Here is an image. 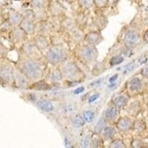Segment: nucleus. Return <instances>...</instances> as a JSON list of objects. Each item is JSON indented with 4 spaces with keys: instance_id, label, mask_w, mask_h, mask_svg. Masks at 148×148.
<instances>
[{
    "instance_id": "f257e3e1",
    "label": "nucleus",
    "mask_w": 148,
    "mask_h": 148,
    "mask_svg": "<svg viewBox=\"0 0 148 148\" xmlns=\"http://www.w3.org/2000/svg\"><path fill=\"white\" fill-rule=\"evenodd\" d=\"M22 72L27 79L33 81H39L44 74L39 61L34 59H30L23 63Z\"/></svg>"
},
{
    "instance_id": "f03ea898",
    "label": "nucleus",
    "mask_w": 148,
    "mask_h": 148,
    "mask_svg": "<svg viewBox=\"0 0 148 148\" xmlns=\"http://www.w3.org/2000/svg\"><path fill=\"white\" fill-rule=\"evenodd\" d=\"M59 70L63 77L71 81H78L82 79V77L81 69L73 61H64L62 63H61Z\"/></svg>"
},
{
    "instance_id": "7ed1b4c3",
    "label": "nucleus",
    "mask_w": 148,
    "mask_h": 148,
    "mask_svg": "<svg viewBox=\"0 0 148 148\" xmlns=\"http://www.w3.org/2000/svg\"><path fill=\"white\" fill-rule=\"evenodd\" d=\"M46 59L47 62L50 64L53 65H57L67 59V51L62 45H53L49 47L48 51H47Z\"/></svg>"
},
{
    "instance_id": "20e7f679",
    "label": "nucleus",
    "mask_w": 148,
    "mask_h": 148,
    "mask_svg": "<svg viewBox=\"0 0 148 148\" xmlns=\"http://www.w3.org/2000/svg\"><path fill=\"white\" fill-rule=\"evenodd\" d=\"M78 55L80 59L84 62L92 63L96 62L99 53L96 46L88 44L79 48Z\"/></svg>"
},
{
    "instance_id": "39448f33",
    "label": "nucleus",
    "mask_w": 148,
    "mask_h": 148,
    "mask_svg": "<svg viewBox=\"0 0 148 148\" xmlns=\"http://www.w3.org/2000/svg\"><path fill=\"white\" fill-rule=\"evenodd\" d=\"M14 69L11 65L5 62L0 63V77L2 78L3 82L11 84L14 82Z\"/></svg>"
},
{
    "instance_id": "423d86ee",
    "label": "nucleus",
    "mask_w": 148,
    "mask_h": 148,
    "mask_svg": "<svg viewBox=\"0 0 148 148\" xmlns=\"http://www.w3.org/2000/svg\"><path fill=\"white\" fill-rule=\"evenodd\" d=\"M22 50L24 53L30 59H37L41 56V51L36 46L35 43L33 42H27L23 45Z\"/></svg>"
},
{
    "instance_id": "0eeeda50",
    "label": "nucleus",
    "mask_w": 148,
    "mask_h": 148,
    "mask_svg": "<svg viewBox=\"0 0 148 148\" xmlns=\"http://www.w3.org/2000/svg\"><path fill=\"white\" fill-rule=\"evenodd\" d=\"M139 36L135 30H130L125 34L124 37V44L128 48L134 47L138 43Z\"/></svg>"
},
{
    "instance_id": "6e6552de",
    "label": "nucleus",
    "mask_w": 148,
    "mask_h": 148,
    "mask_svg": "<svg viewBox=\"0 0 148 148\" xmlns=\"http://www.w3.org/2000/svg\"><path fill=\"white\" fill-rule=\"evenodd\" d=\"M14 82H15L18 87L24 88L28 85V82H27V79H28L26 77L25 75L22 72L16 69H14Z\"/></svg>"
},
{
    "instance_id": "1a4fd4ad",
    "label": "nucleus",
    "mask_w": 148,
    "mask_h": 148,
    "mask_svg": "<svg viewBox=\"0 0 148 148\" xmlns=\"http://www.w3.org/2000/svg\"><path fill=\"white\" fill-rule=\"evenodd\" d=\"M28 34H26L19 26L14 27L12 30V38L16 42H23L27 40Z\"/></svg>"
},
{
    "instance_id": "9d476101",
    "label": "nucleus",
    "mask_w": 148,
    "mask_h": 148,
    "mask_svg": "<svg viewBox=\"0 0 148 148\" xmlns=\"http://www.w3.org/2000/svg\"><path fill=\"white\" fill-rule=\"evenodd\" d=\"M34 42L35 43L36 46L41 51L48 48L49 46H50V42H49V40L47 39L46 36L39 35V34H37L35 36V38H34Z\"/></svg>"
},
{
    "instance_id": "9b49d317",
    "label": "nucleus",
    "mask_w": 148,
    "mask_h": 148,
    "mask_svg": "<svg viewBox=\"0 0 148 148\" xmlns=\"http://www.w3.org/2000/svg\"><path fill=\"white\" fill-rule=\"evenodd\" d=\"M84 39L89 45L96 46L102 40V36L99 32L93 31V32H90L88 34H86Z\"/></svg>"
},
{
    "instance_id": "f8f14e48",
    "label": "nucleus",
    "mask_w": 148,
    "mask_h": 148,
    "mask_svg": "<svg viewBox=\"0 0 148 148\" xmlns=\"http://www.w3.org/2000/svg\"><path fill=\"white\" fill-rule=\"evenodd\" d=\"M19 27L27 34H33L35 33L36 24L34 21L28 20L23 18L22 22L19 25Z\"/></svg>"
},
{
    "instance_id": "ddd939ff",
    "label": "nucleus",
    "mask_w": 148,
    "mask_h": 148,
    "mask_svg": "<svg viewBox=\"0 0 148 148\" xmlns=\"http://www.w3.org/2000/svg\"><path fill=\"white\" fill-rule=\"evenodd\" d=\"M22 19H23V16L16 11H12L9 14L8 22L12 27H14L19 26Z\"/></svg>"
},
{
    "instance_id": "4468645a",
    "label": "nucleus",
    "mask_w": 148,
    "mask_h": 148,
    "mask_svg": "<svg viewBox=\"0 0 148 148\" xmlns=\"http://www.w3.org/2000/svg\"><path fill=\"white\" fill-rule=\"evenodd\" d=\"M131 120L127 118L119 119L118 121H117V123H116V127H117V129L122 132L128 130L131 127Z\"/></svg>"
},
{
    "instance_id": "2eb2a0df",
    "label": "nucleus",
    "mask_w": 148,
    "mask_h": 148,
    "mask_svg": "<svg viewBox=\"0 0 148 148\" xmlns=\"http://www.w3.org/2000/svg\"><path fill=\"white\" fill-rule=\"evenodd\" d=\"M62 74L59 69H54L50 72L47 76V79L52 83H59L62 80Z\"/></svg>"
},
{
    "instance_id": "dca6fc26",
    "label": "nucleus",
    "mask_w": 148,
    "mask_h": 148,
    "mask_svg": "<svg viewBox=\"0 0 148 148\" xmlns=\"http://www.w3.org/2000/svg\"><path fill=\"white\" fill-rule=\"evenodd\" d=\"M37 106L39 107V109H41L44 112H51L54 109V106L52 102L45 99H42L38 101Z\"/></svg>"
},
{
    "instance_id": "f3484780",
    "label": "nucleus",
    "mask_w": 148,
    "mask_h": 148,
    "mask_svg": "<svg viewBox=\"0 0 148 148\" xmlns=\"http://www.w3.org/2000/svg\"><path fill=\"white\" fill-rule=\"evenodd\" d=\"M39 27L36 25V29H35V32H38V34L39 35H43L46 36H47L48 35L50 30H51V27L50 26V25L45 23L44 22H39Z\"/></svg>"
},
{
    "instance_id": "a211bd4d",
    "label": "nucleus",
    "mask_w": 148,
    "mask_h": 148,
    "mask_svg": "<svg viewBox=\"0 0 148 148\" xmlns=\"http://www.w3.org/2000/svg\"><path fill=\"white\" fill-rule=\"evenodd\" d=\"M118 109L116 106H110L108 108L105 113V120L108 121H113L117 117Z\"/></svg>"
},
{
    "instance_id": "6ab92c4d",
    "label": "nucleus",
    "mask_w": 148,
    "mask_h": 148,
    "mask_svg": "<svg viewBox=\"0 0 148 148\" xmlns=\"http://www.w3.org/2000/svg\"><path fill=\"white\" fill-rule=\"evenodd\" d=\"M101 133H102L103 138L106 140H110L114 138L116 135V130L113 127L108 126L104 128Z\"/></svg>"
},
{
    "instance_id": "aec40b11",
    "label": "nucleus",
    "mask_w": 148,
    "mask_h": 148,
    "mask_svg": "<svg viewBox=\"0 0 148 148\" xmlns=\"http://www.w3.org/2000/svg\"><path fill=\"white\" fill-rule=\"evenodd\" d=\"M128 99L126 96L125 95H120V96H116L113 100V103L114 105L116 108H123L125 107L127 104Z\"/></svg>"
},
{
    "instance_id": "412c9836",
    "label": "nucleus",
    "mask_w": 148,
    "mask_h": 148,
    "mask_svg": "<svg viewBox=\"0 0 148 148\" xmlns=\"http://www.w3.org/2000/svg\"><path fill=\"white\" fill-rule=\"evenodd\" d=\"M32 7L36 14L42 13L45 8V0H33Z\"/></svg>"
},
{
    "instance_id": "4be33fe9",
    "label": "nucleus",
    "mask_w": 148,
    "mask_h": 148,
    "mask_svg": "<svg viewBox=\"0 0 148 148\" xmlns=\"http://www.w3.org/2000/svg\"><path fill=\"white\" fill-rule=\"evenodd\" d=\"M32 86L33 87H31V88L36 90H48L51 88V86L49 85L46 82L40 81V80L34 83Z\"/></svg>"
},
{
    "instance_id": "5701e85b",
    "label": "nucleus",
    "mask_w": 148,
    "mask_h": 148,
    "mask_svg": "<svg viewBox=\"0 0 148 148\" xmlns=\"http://www.w3.org/2000/svg\"><path fill=\"white\" fill-rule=\"evenodd\" d=\"M130 89L131 91H137L141 88V82L138 78H133L130 82Z\"/></svg>"
},
{
    "instance_id": "b1692460",
    "label": "nucleus",
    "mask_w": 148,
    "mask_h": 148,
    "mask_svg": "<svg viewBox=\"0 0 148 148\" xmlns=\"http://www.w3.org/2000/svg\"><path fill=\"white\" fill-rule=\"evenodd\" d=\"M62 27L67 31H73L75 29V22L71 18H66L62 22Z\"/></svg>"
},
{
    "instance_id": "393cba45",
    "label": "nucleus",
    "mask_w": 148,
    "mask_h": 148,
    "mask_svg": "<svg viewBox=\"0 0 148 148\" xmlns=\"http://www.w3.org/2000/svg\"><path fill=\"white\" fill-rule=\"evenodd\" d=\"M104 127H105V119L103 118H101L99 120V121H98L97 125H96L95 133L96 134H100V133H101V132H102Z\"/></svg>"
},
{
    "instance_id": "a878e982",
    "label": "nucleus",
    "mask_w": 148,
    "mask_h": 148,
    "mask_svg": "<svg viewBox=\"0 0 148 148\" xmlns=\"http://www.w3.org/2000/svg\"><path fill=\"white\" fill-rule=\"evenodd\" d=\"M51 13H52V14L53 16H59V14H61L62 13V8H61L60 5L57 3H53L51 6Z\"/></svg>"
},
{
    "instance_id": "bb28decb",
    "label": "nucleus",
    "mask_w": 148,
    "mask_h": 148,
    "mask_svg": "<svg viewBox=\"0 0 148 148\" xmlns=\"http://www.w3.org/2000/svg\"><path fill=\"white\" fill-rule=\"evenodd\" d=\"M95 117V113L91 110H86L83 113V119L88 123H90L93 121Z\"/></svg>"
},
{
    "instance_id": "cd10ccee",
    "label": "nucleus",
    "mask_w": 148,
    "mask_h": 148,
    "mask_svg": "<svg viewBox=\"0 0 148 148\" xmlns=\"http://www.w3.org/2000/svg\"><path fill=\"white\" fill-rule=\"evenodd\" d=\"M72 122L74 126H76V127H82L84 125L85 121H84V119L82 116H76V117L73 118Z\"/></svg>"
},
{
    "instance_id": "c85d7f7f",
    "label": "nucleus",
    "mask_w": 148,
    "mask_h": 148,
    "mask_svg": "<svg viewBox=\"0 0 148 148\" xmlns=\"http://www.w3.org/2000/svg\"><path fill=\"white\" fill-rule=\"evenodd\" d=\"M83 38V34L82 31L79 30H73L72 33V39H73L75 42H80Z\"/></svg>"
},
{
    "instance_id": "c756f323",
    "label": "nucleus",
    "mask_w": 148,
    "mask_h": 148,
    "mask_svg": "<svg viewBox=\"0 0 148 148\" xmlns=\"http://www.w3.org/2000/svg\"><path fill=\"white\" fill-rule=\"evenodd\" d=\"M123 61H124V58L121 56H115L111 58L110 60V64L111 66L117 65V64H119L123 62Z\"/></svg>"
},
{
    "instance_id": "7c9ffc66",
    "label": "nucleus",
    "mask_w": 148,
    "mask_h": 148,
    "mask_svg": "<svg viewBox=\"0 0 148 148\" xmlns=\"http://www.w3.org/2000/svg\"><path fill=\"white\" fill-rule=\"evenodd\" d=\"M23 18H26V19H28V20H31L35 22L36 19V14L34 10H28L25 11V13L23 14Z\"/></svg>"
},
{
    "instance_id": "2f4dec72",
    "label": "nucleus",
    "mask_w": 148,
    "mask_h": 148,
    "mask_svg": "<svg viewBox=\"0 0 148 148\" xmlns=\"http://www.w3.org/2000/svg\"><path fill=\"white\" fill-rule=\"evenodd\" d=\"M110 147L112 148H122L125 147V145L121 140L115 139L111 142Z\"/></svg>"
},
{
    "instance_id": "473e14b6",
    "label": "nucleus",
    "mask_w": 148,
    "mask_h": 148,
    "mask_svg": "<svg viewBox=\"0 0 148 148\" xmlns=\"http://www.w3.org/2000/svg\"><path fill=\"white\" fill-rule=\"evenodd\" d=\"M93 1H94L95 5L99 8H105L109 3V0H93Z\"/></svg>"
},
{
    "instance_id": "72a5a7b5",
    "label": "nucleus",
    "mask_w": 148,
    "mask_h": 148,
    "mask_svg": "<svg viewBox=\"0 0 148 148\" xmlns=\"http://www.w3.org/2000/svg\"><path fill=\"white\" fill-rule=\"evenodd\" d=\"M79 3L84 8H90L93 5L94 1L93 0H79Z\"/></svg>"
},
{
    "instance_id": "f704fd0d",
    "label": "nucleus",
    "mask_w": 148,
    "mask_h": 148,
    "mask_svg": "<svg viewBox=\"0 0 148 148\" xmlns=\"http://www.w3.org/2000/svg\"><path fill=\"white\" fill-rule=\"evenodd\" d=\"M135 67V64L134 63H130L128 65H127L125 67V71H124V73H127L131 72Z\"/></svg>"
},
{
    "instance_id": "c9c22d12",
    "label": "nucleus",
    "mask_w": 148,
    "mask_h": 148,
    "mask_svg": "<svg viewBox=\"0 0 148 148\" xmlns=\"http://www.w3.org/2000/svg\"><path fill=\"white\" fill-rule=\"evenodd\" d=\"M7 54V50L5 49L4 46L2 45V44H0V56L3 57Z\"/></svg>"
},
{
    "instance_id": "e433bc0d",
    "label": "nucleus",
    "mask_w": 148,
    "mask_h": 148,
    "mask_svg": "<svg viewBox=\"0 0 148 148\" xmlns=\"http://www.w3.org/2000/svg\"><path fill=\"white\" fill-rule=\"evenodd\" d=\"M99 94H94V95H92V96H91L89 98V103H92L93 102V101H95L96 100H97L99 98Z\"/></svg>"
},
{
    "instance_id": "4c0bfd02",
    "label": "nucleus",
    "mask_w": 148,
    "mask_h": 148,
    "mask_svg": "<svg viewBox=\"0 0 148 148\" xmlns=\"http://www.w3.org/2000/svg\"><path fill=\"white\" fill-rule=\"evenodd\" d=\"M141 73L142 76L148 78V67H144L141 71Z\"/></svg>"
},
{
    "instance_id": "58836bf2",
    "label": "nucleus",
    "mask_w": 148,
    "mask_h": 148,
    "mask_svg": "<svg viewBox=\"0 0 148 148\" xmlns=\"http://www.w3.org/2000/svg\"><path fill=\"white\" fill-rule=\"evenodd\" d=\"M84 87H79V88H76L75 90H74V94H79V93H82V92H84Z\"/></svg>"
},
{
    "instance_id": "ea45409f",
    "label": "nucleus",
    "mask_w": 148,
    "mask_h": 148,
    "mask_svg": "<svg viewBox=\"0 0 148 148\" xmlns=\"http://www.w3.org/2000/svg\"><path fill=\"white\" fill-rule=\"evenodd\" d=\"M90 139L89 136H87L84 139V141H83V147H88L90 145Z\"/></svg>"
},
{
    "instance_id": "a19ab883",
    "label": "nucleus",
    "mask_w": 148,
    "mask_h": 148,
    "mask_svg": "<svg viewBox=\"0 0 148 148\" xmlns=\"http://www.w3.org/2000/svg\"><path fill=\"white\" fill-rule=\"evenodd\" d=\"M117 78H118V74H116V75H114V76H113L112 77L110 78L109 82L110 83H113L115 81H116V79H117Z\"/></svg>"
},
{
    "instance_id": "79ce46f5",
    "label": "nucleus",
    "mask_w": 148,
    "mask_h": 148,
    "mask_svg": "<svg viewBox=\"0 0 148 148\" xmlns=\"http://www.w3.org/2000/svg\"><path fill=\"white\" fill-rule=\"evenodd\" d=\"M142 123L140 122V121H138V122H136V129H138V130H141L143 129V127H142Z\"/></svg>"
},
{
    "instance_id": "37998d69",
    "label": "nucleus",
    "mask_w": 148,
    "mask_h": 148,
    "mask_svg": "<svg viewBox=\"0 0 148 148\" xmlns=\"http://www.w3.org/2000/svg\"><path fill=\"white\" fill-rule=\"evenodd\" d=\"M0 44H2V36L0 34Z\"/></svg>"
},
{
    "instance_id": "c03bdc74",
    "label": "nucleus",
    "mask_w": 148,
    "mask_h": 148,
    "mask_svg": "<svg viewBox=\"0 0 148 148\" xmlns=\"http://www.w3.org/2000/svg\"><path fill=\"white\" fill-rule=\"evenodd\" d=\"M3 82V81H2V78L0 77V84H2V83Z\"/></svg>"
},
{
    "instance_id": "a18cd8bd",
    "label": "nucleus",
    "mask_w": 148,
    "mask_h": 148,
    "mask_svg": "<svg viewBox=\"0 0 148 148\" xmlns=\"http://www.w3.org/2000/svg\"><path fill=\"white\" fill-rule=\"evenodd\" d=\"M147 39H148V30H147Z\"/></svg>"
}]
</instances>
